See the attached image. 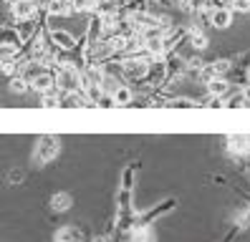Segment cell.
Masks as SVG:
<instances>
[{"mask_svg": "<svg viewBox=\"0 0 250 242\" xmlns=\"http://www.w3.org/2000/svg\"><path fill=\"white\" fill-rule=\"evenodd\" d=\"M139 169V161H131L122 169L114 217L104 232L91 237V242H157V222L177 209V200L169 197V200H162L146 209H139L134 204V182Z\"/></svg>", "mask_w": 250, "mask_h": 242, "instance_id": "1", "label": "cell"}, {"mask_svg": "<svg viewBox=\"0 0 250 242\" xmlns=\"http://www.w3.org/2000/svg\"><path fill=\"white\" fill-rule=\"evenodd\" d=\"M58 154H61V139L53 134H43L36 139V146H33V164L36 166H46L51 164Z\"/></svg>", "mask_w": 250, "mask_h": 242, "instance_id": "2", "label": "cell"}, {"mask_svg": "<svg viewBox=\"0 0 250 242\" xmlns=\"http://www.w3.org/2000/svg\"><path fill=\"white\" fill-rule=\"evenodd\" d=\"M38 13H41L38 0H21V3L10 5V18H13V25H16V23H25V20L38 18Z\"/></svg>", "mask_w": 250, "mask_h": 242, "instance_id": "3", "label": "cell"}, {"mask_svg": "<svg viewBox=\"0 0 250 242\" xmlns=\"http://www.w3.org/2000/svg\"><path fill=\"white\" fill-rule=\"evenodd\" d=\"M86 240L89 237H86L83 227L79 224H63L53 232V242H86Z\"/></svg>", "mask_w": 250, "mask_h": 242, "instance_id": "4", "label": "cell"}, {"mask_svg": "<svg viewBox=\"0 0 250 242\" xmlns=\"http://www.w3.org/2000/svg\"><path fill=\"white\" fill-rule=\"evenodd\" d=\"M208 23L212 28H220V30H225L232 25V10L228 5H220V8H210L208 10Z\"/></svg>", "mask_w": 250, "mask_h": 242, "instance_id": "5", "label": "cell"}, {"mask_svg": "<svg viewBox=\"0 0 250 242\" xmlns=\"http://www.w3.org/2000/svg\"><path fill=\"white\" fill-rule=\"evenodd\" d=\"M185 43H189V48H192L195 53H202V51L210 45V38L205 36V30H202V28L189 25V28H187V36H185Z\"/></svg>", "mask_w": 250, "mask_h": 242, "instance_id": "6", "label": "cell"}, {"mask_svg": "<svg viewBox=\"0 0 250 242\" xmlns=\"http://www.w3.org/2000/svg\"><path fill=\"white\" fill-rule=\"evenodd\" d=\"M73 207V197L68 192H56L51 194V202H48V209L53 212V215H63V212H68Z\"/></svg>", "mask_w": 250, "mask_h": 242, "instance_id": "7", "label": "cell"}, {"mask_svg": "<svg viewBox=\"0 0 250 242\" xmlns=\"http://www.w3.org/2000/svg\"><path fill=\"white\" fill-rule=\"evenodd\" d=\"M111 101H114V109H116V106H129L131 101H134V88L126 86V83L122 81L119 88H116L114 94H111Z\"/></svg>", "mask_w": 250, "mask_h": 242, "instance_id": "8", "label": "cell"}, {"mask_svg": "<svg viewBox=\"0 0 250 242\" xmlns=\"http://www.w3.org/2000/svg\"><path fill=\"white\" fill-rule=\"evenodd\" d=\"M99 5V0H71V10L73 13H83V15H91Z\"/></svg>", "mask_w": 250, "mask_h": 242, "instance_id": "9", "label": "cell"}, {"mask_svg": "<svg viewBox=\"0 0 250 242\" xmlns=\"http://www.w3.org/2000/svg\"><path fill=\"white\" fill-rule=\"evenodd\" d=\"M228 8L232 13H250V3H248V0H228Z\"/></svg>", "mask_w": 250, "mask_h": 242, "instance_id": "10", "label": "cell"}, {"mask_svg": "<svg viewBox=\"0 0 250 242\" xmlns=\"http://www.w3.org/2000/svg\"><path fill=\"white\" fill-rule=\"evenodd\" d=\"M5 3H8V5H16V3H21V0H5Z\"/></svg>", "mask_w": 250, "mask_h": 242, "instance_id": "11", "label": "cell"}, {"mask_svg": "<svg viewBox=\"0 0 250 242\" xmlns=\"http://www.w3.org/2000/svg\"><path fill=\"white\" fill-rule=\"evenodd\" d=\"M248 3H250V0H248Z\"/></svg>", "mask_w": 250, "mask_h": 242, "instance_id": "12", "label": "cell"}]
</instances>
